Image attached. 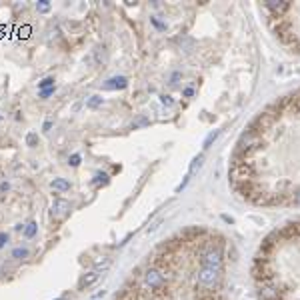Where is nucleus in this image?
Segmentation results:
<instances>
[{
    "label": "nucleus",
    "mask_w": 300,
    "mask_h": 300,
    "mask_svg": "<svg viewBox=\"0 0 300 300\" xmlns=\"http://www.w3.org/2000/svg\"><path fill=\"white\" fill-rule=\"evenodd\" d=\"M26 144H28V146H36V144H38V134H36V132H28Z\"/></svg>",
    "instance_id": "obj_19"
},
{
    "label": "nucleus",
    "mask_w": 300,
    "mask_h": 300,
    "mask_svg": "<svg viewBox=\"0 0 300 300\" xmlns=\"http://www.w3.org/2000/svg\"><path fill=\"white\" fill-rule=\"evenodd\" d=\"M150 22H152V24H154L158 30H166V24H164V22H160V20L156 18V16H154V18H150Z\"/></svg>",
    "instance_id": "obj_27"
},
{
    "label": "nucleus",
    "mask_w": 300,
    "mask_h": 300,
    "mask_svg": "<svg viewBox=\"0 0 300 300\" xmlns=\"http://www.w3.org/2000/svg\"><path fill=\"white\" fill-rule=\"evenodd\" d=\"M98 280V272L96 270H92V272H88V274H84L80 280H78V290H84V288H88L90 284H94V282Z\"/></svg>",
    "instance_id": "obj_9"
},
{
    "label": "nucleus",
    "mask_w": 300,
    "mask_h": 300,
    "mask_svg": "<svg viewBox=\"0 0 300 300\" xmlns=\"http://www.w3.org/2000/svg\"><path fill=\"white\" fill-rule=\"evenodd\" d=\"M180 80H182V74L180 72H172V76H170V86H178Z\"/></svg>",
    "instance_id": "obj_24"
},
{
    "label": "nucleus",
    "mask_w": 300,
    "mask_h": 300,
    "mask_svg": "<svg viewBox=\"0 0 300 300\" xmlns=\"http://www.w3.org/2000/svg\"><path fill=\"white\" fill-rule=\"evenodd\" d=\"M52 188L58 190V192H66V190H70V182L66 178H54L52 180Z\"/></svg>",
    "instance_id": "obj_11"
},
{
    "label": "nucleus",
    "mask_w": 300,
    "mask_h": 300,
    "mask_svg": "<svg viewBox=\"0 0 300 300\" xmlns=\"http://www.w3.org/2000/svg\"><path fill=\"white\" fill-rule=\"evenodd\" d=\"M128 86V78L126 76H112L104 82V90H122Z\"/></svg>",
    "instance_id": "obj_8"
},
{
    "label": "nucleus",
    "mask_w": 300,
    "mask_h": 300,
    "mask_svg": "<svg viewBox=\"0 0 300 300\" xmlns=\"http://www.w3.org/2000/svg\"><path fill=\"white\" fill-rule=\"evenodd\" d=\"M296 46H298V48H300V42H296Z\"/></svg>",
    "instance_id": "obj_33"
},
{
    "label": "nucleus",
    "mask_w": 300,
    "mask_h": 300,
    "mask_svg": "<svg viewBox=\"0 0 300 300\" xmlns=\"http://www.w3.org/2000/svg\"><path fill=\"white\" fill-rule=\"evenodd\" d=\"M46 88H54V78L52 76H46L38 82V90H46Z\"/></svg>",
    "instance_id": "obj_14"
},
{
    "label": "nucleus",
    "mask_w": 300,
    "mask_h": 300,
    "mask_svg": "<svg viewBox=\"0 0 300 300\" xmlns=\"http://www.w3.org/2000/svg\"><path fill=\"white\" fill-rule=\"evenodd\" d=\"M148 122H150V120L146 118V116H140V118H136L134 122H132V128H134V130H136V128H140V126H146Z\"/></svg>",
    "instance_id": "obj_21"
},
{
    "label": "nucleus",
    "mask_w": 300,
    "mask_h": 300,
    "mask_svg": "<svg viewBox=\"0 0 300 300\" xmlns=\"http://www.w3.org/2000/svg\"><path fill=\"white\" fill-rule=\"evenodd\" d=\"M68 212H70V202H68V200L56 198L54 204H52V216H54V218H56V220H62Z\"/></svg>",
    "instance_id": "obj_6"
},
{
    "label": "nucleus",
    "mask_w": 300,
    "mask_h": 300,
    "mask_svg": "<svg viewBox=\"0 0 300 300\" xmlns=\"http://www.w3.org/2000/svg\"><path fill=\"white\" fill-rule=\"evenodd\" d=\"M264 8L268 10V12H272V18H282L288 10H290V4L288 2H266L264 4Z\"/></svg>",
    "instance_id": "obj_7"
},
{
    "label": "nucleus",
    "mask_w": 300,
    "mask_h": 300,
    "mask_svg": "<svg viewBox=\"0 0 300 300\" xmlns=\"http://www.w3.org/2000/svg\"><path fill=\"white\" fill-rule=\"evenodd\" d=\"M220 278H222V270H216V268H202L198 270L196 274V280H198V286L204 288V290H214L216 286L220 284Z\"/></svg>",
    "instance_id": "obj_2"
},
{
    "label": "nucleus",
    "mask_w": 300,
    "mask_h": 300,
    "mask_svg": "<svg viewBox=\"0 0 300 300\" xmlns=\"http://www.w3.org/2000/svg\"><path fill=\"white\" fill-rule=\"evenodd\" d=\"M216 138H218V130H214V132H210V134H208V138L204 140V148H208Z\"/></svg>",
    "instance_id": "obj_22"
},
{
    "label": "nucleus",
    "mask_w": 300,
    "mask_h": 300,
    "mask_svg": "<svg viewBox=\"0 0 300 300\" xmlns=\"http://www.w3.org/2000/svg\"><path fill=\"white\" fill-rule=\"evenodd\" d=\"M80 160H82V156H80V154H72V156L68 158V164H70V166H78V164H80Z\"/></svg>",
    "instance_id": "obj_25"
},
{
    "label": "nucleus",
    "mask_w": 300,
    "mask_h": 300,
    "mask_svg": "<svg viewBox=\"0 0 300 300\" xmlns=\"http://www.w3.org/2000/svg\"><path fill=\"white\" fill-rule=\"evenodd\" d=\"M22 232H24V236H26V238H32V236H34L36 232H38L36 222H28V224L24 226V230H22Z\"/></svg>",
    "instance_id": "obj_13"
},
{
    "label": "nucleus",
    "mask_w": 300,
    "mask_h": 300,
    "mask_svg": "<svg viewBox=\"0 0 300 300\" xmlns=\"http://www.w3.org/2000/svg\"><path fill=\"white\" fill-rule=\"evenodd\" d=\"M160 102H162L164 106H172L174 100H172V96H168V94H160Z\"/></svg>",
    "instance_id": "obj_23"
},
{
    "label": "nucleus",
    "mask_w": 300,
    "mask_h": 300,
    "mask_svg": "<svg viewBox=\"0 0 300 300\" xmlns=\"http://www.w3.org/2000/svg\"><path fill=\"white\" fill-rule=\"evenodd\" d=\"M6 242H8V234L6 232H0V248H4Z\"/></svg>",
    "instance_id": "obj_29"
},
{
    "label": "nucleus",
    "mask_w": 300,
    "mask_h": 300,
    "mask_svg": "<svg viewBox=\"0 0 300 300\" xmlns=\"http://www.w3.org/2000/svg\"><path fill=\"white\" fill-rule=\"evenodd\" d=\"M0 120H2V116H0Z\"/></svg>",
    "instance_id": "obj_34"
},
{
    "label": "nucleus",
    "mask_w": 300,
    "mask_h": 300,
    "mask_svg": "<svg viewBox=\"0 0 300 300\" xmlns=\"http://www.w3.org/2000/svg\"><path fill=\"white\" fill-rule=\"evenodd\" d=\"M144 286L152 292V290H162L164 288V272L160 268H156V266H152V268H148L144 272Z\"/></svg>",
    "instance_id": "obj_4"
},
{
    "label": "nucleus",
    "mask_w": 300,
    "mask_h": 300,
    "mask_svg": "<svg viewBox=\"0 0 300 300\" xmlns=\"http://www.w3.org/2000/svg\"><path fill=\"white\" fill-rule=\"evenodd\" d=\"M50 128H52V120H46V122H44V126H42V130H44V132H48Z\"/></svg>",
    "instance_id": "obj_32"
},
{
    "label": "nucleus",
    "mask_w": 300,
    "mask_h": 300,
    "mask_svg": "<svg viewBox=\"0 0 300 300\" xmlns=\"http://www.w3.org/2000/svg\"><path fill=\"white\" fill-rule=\"evenodd\" d=\"M258 296L262 300H280L282 298V290H280V286L276 284L272 278L260 280L258 282Z\"/></svg>",
    "instance_id": "obj_3"
},
{
    "label": "nucleus",
    "mask_w": 300,
    "mask_h": 300,
    "mask_svg": "<svg viewBox=\"0 0 300 300\" xmlns=\"http://www.w3.org/2000/svg\"><path fill=\"white\" fill-rule=\"evenodd\" d=\"M202 162H204V154H198L194 160H192V164H190V174H194L200 166H202Z\"/></svg>",
    "instance_id": "obj_15"
},
{
    "label": "nucleus",
    "mask_w": 300,
    "mask_h": 300,
    "mask_svg": "<svg viewBox=\"0 0 300 300\" xmlns=\"http://www.w3.org/2000/svg\"><path fill=\"white\" fill-rule=\"evenodd\" d=\"M108 178H110V176H108L106 172H96L94 178H92V184H94V186H106V184H108Z\"/></svg>",
    "instance_id": "obj_12"
},
{
    "label": "nucleus",
    "mask_w": 300,
    "mask_h": 300,
    "mask_svg": "<svg viewBox=\"0 0 300 300\" xmlns=\"http://www.w3.org/2000/svg\"><path fill=\"white\" fill-rule=\"evenodd\" d=\"M260 144H262V140H260V132L246 130L244 134L240 136L238 144H236V152H234V154H238V156H246V158H248V154H250V152H254V150H258Z\"/></svg>",
    "instance_id": "obj_1"
},
{
    "label": "nucleus",
    "mask_w": 300,
    "mask_h": 300,
    "mask_svg": "<svg viewBox=\"0 0 300 300\" xmlns=\"http://www.w3.org/2000/svg\"><path fill=\"white\" fill-rule=\"evenodd\" d=\"M54 94V88H46V90H38V96L40 98H48V96H52Z\"/></svg>",
    "instance_id": "obj_26"
},
{
    "label": "nucleus",
    "mask_w": 300,
    "mask_h": 300,
    "mask_svg": "<svg viewBox=\"0 0 300 300\" xmlns=\"http://www.w3.org/2000/svg\"><path fill=\"white\" fill-rule=\"evenodd\" d=\"M26 256H28V250L22 248V246H18V248H14V250H12V258L22 260V258H26Z\"/></svg>",
    "instance_id": "obj_17"
},
{
    "label": "nucleus",
    "mask_w": 300,
    "mask_h": 300,
    "mask_svg": "<svg viewBox=\"0 0 300 300\" xmlns=\"http://www.w3.org/2000/svg\"><path fill=\"white\" fill-rule=\"evenodd\" d=\"M178 42H180V46H184V48H186V52H190V50H192V46H194V42H192L190 38H186V36L178 38Z\"/></svg>",
    "instance_id": "obj_20"
},
{
    "label": "nucleus",
    "mask_w": 300,
    "mask_h": 300,
    "mask_svg": "<svg viewBox=\"0 0 300 300\" xmlns=\"http://www.w3.org/2000/svg\"><path fill=\"white\" fill-rule=\"evenodd\" d=\"M106 60H108L106 48H104V46H96V50H94V62H96L98 66H102Z\"/></svg>",
    "instance_id": "obj_10"
},
{
    "label": "nucleus",
    "mask_w": 300,
    "mask_h": 300,
    "mask_svg": "<svg viewBox=\"0 0 300 300\" xmlns=\"http://www.w3.org/2000/svg\"><path fill=\"white\" fill-rule=\"evenodd\" d=\"M192 94H194V88L192 86H186L184 90H182V96H186V98H190Z\"/></svg>",
    "instance_id": "obj_30"
},
{
    "label": "nucleus",
    "mask_w": 300,
    "mask_h": 300,
    "mask_svg": "<svg viewBox=\"0 0 300 300\" xmlns=\"http://www.w3.org/2000/svg\"><path fill=\"white\" fill-rule=\"evenodd\" d=\"M8 190H10V184H8V182H2V184H0V194L8 192Z\"/></svg>",
    "instance_id": "obj_31"
},
{
    "label": "nucleus",
    "mask_w": 300,
    "mask_h": 300,
    "mask_svg": "<svg viewBox=\"0 0 300 300\" xmlns=\"http://www.w3.org/2000/svg\"><path fill=\"white\" fill-rule=\"evenodd\" d=\"M292 204H296V206H300V188L292 194Z\"/></svg>",
    "instance_id": "obj_28"
},
{
    "label": "nucleus",
    "mask_w": 300,
    "mask_h": 300,
    "mask_svg": "<svg viewBox=\"0 0 300 300\" xmlns=\"http://www.w3.org/2000/svg\"><path fill=\"white\" fill-rule=\"evenodd\" d=\"M100 104H102V96H98V94L90 96V98H88V102H86L88 108H98Z\"/></svg>",
    "instance_id": "obj_16"
},
{
    "label": "nucleus",
    "mask_w": 300,
    "mask_h": 300,
    "mask_svg": "<svg viewBox=\"0 0 300 300\" xmlns=\"http://www.w3.org/2000/svg\"><path fill=\"white\" fill-rule=\"evenodd\" d=\"M200 262H202V266H206V268L222 270V250L210 246L208 250H204V252H202V256H200Z\"/></svg>",
    "instance_id": "obj_5"
},
{
    "label": "nucleus",
    "mask_w": 300,
    "mask_h": 300,
    "mask_svg": "<svg viewBox=\"0 0 300 300\" xmlns=\"http://www.w3.org/2000/svg\"><path fill=\"white\" fill-rule=\"evenodd\" d=\"M36 10L40 14H46L50 10V2H48V0H40V2H36Z\"/></svg>",
    "instance_id": "obj_18"
}]
</instances>
